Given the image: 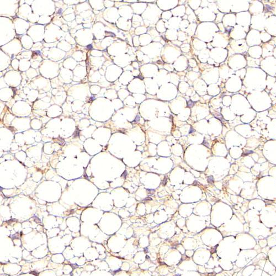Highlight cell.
I'll return each instance as SVG.
<instances>
[{
  "label": "cell",
  "instance_id": "cell-1",
  "mask_svg": "<svg viewBox=\"0 0 276 276\" xmlns=\"http://www.w3.org/2000/svg\"><path fill=\"white\" fill-rule=\"evenodd\" d=\"M208 182L209 183H212L214 182V179L212 176H210L208 178Z\"/></svg>",
  "mask_w": 276,
  "mask_h": 276
}]
</instances>
